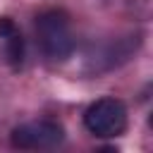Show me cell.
Segmentation results:
<instances>
[{
  "mask_svg": "<svg viewBox=\"0 0 153 153\" xmlns=\"http://www.w3.org/2000/svg\"><path fill=\"white\" fill-rule=\"evenodd\" d=\"M36 38L43 55L53 62L67 60L74 50V36H72L69 22L57 10H48L36 17Z\"/></svg>",
  "mask_w": 153,
  "mask_h": 153,
  "instance_id": "cell-1",
  "label": "cell"
},
{
  "mask_svg": "<svg viewBox=\"0 0 153 153\" xmlns=\"http://www.w3.org/2000/svg\"><path fill=\"white\" fill-rule=\"evenodd\" d=\"M84 124L93 136L112 139L127 129V108L117 98H100L84 112Z\"/></svg>",
  "mask_w": 153,
  "mask_h": 153,
  "instance_id": "cell-2",
  "label": "cell"
},
{
  "mask_svg": "<svg viewBox=\"0 0 153 153\" xmlns=\"http://www.w3.org/2000/svg\"><path fill=\"white\" fill-rule=\"evenodd\" d=\"M62 139H65V131L53 120H36V122H26L12 129V146L24 148V151L55 148L57 143H62Z\"/></svg>",
  "mask_w": 153,
  "mask_h": 153,
  "instance_id": "cell-3",
  "label": "cell"
},
{
  "mask_svg": "<svg viewBox=\"0 0 153 153\" xmlns=\"http://www.w3.org/2000/svg\"><path fill=\"white\" fill-rule=\"evenodd\" d=\"M0 38L5 43V53L12 62V67H19L24 60V41L19 29L14 26V22L10 17H0Z\"/></svg>",
  "mask_w": 153,
  "mask_h": 153,
  "instance_id": "cell-4",
  "label": "cell"
}]
</instances>
